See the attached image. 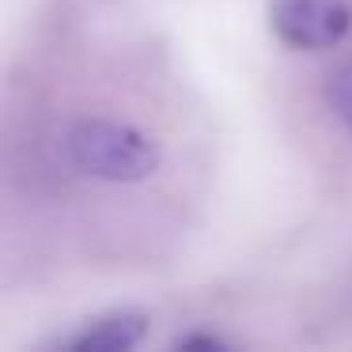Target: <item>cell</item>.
Instances as JSON below:
<instances>
[{
    "label": "cell",
    "mask_w": 352,
    "mask_h": 352,
    "mask_svg": "<svg viewBox=\"0 0 352 352\" xmlns=\"http://www.w3.org/2000/svg\"><path fill=\"white\" fill-rule=\"evenodd\" d=\"M175 349H228V341H220L212 333H182L175 341Z\"/></svg>",
    "instance_id": "cell-5"
},
{
    "label": "cell",
    "mask_w": 352,
    "mask_h": 352,
    "mask_svg": "<svg viewBox=\"0 0 352 352\" xmlns=\"http://www.w3.org/2000/svg\"><path fill=\"white\" fill-rule=\"evenodd\" d=\"M326 102H329V110L337 114V122H341L344 129L352 133V61L341 65V69L329 76V84H326Z\"/></svg>",
    "instance_id": "cell-4"
},
{
    "label": "cell",
    "mask_w": 352,
    "mask_h": 352,
    "mask_svg": "<svg viewBox=\"0 0 352 352\" xmlns=\"http://www.w3.org/2000/svg\"><path fill=\"white\" fill-rule=\"evenodd\" d=\"M273 31L292 50H329L352 31V0H273Z\"/></svg>",
    "instance_id": "cell-2"
},
{
    "label": "cell",
    "mask_w": 352,
    "mask_h": 352,
    "mask_svg": "<svg viewBox=\"0 0 352 352\" xmlns=\"http://www.w3.org/2000/svg\"><path fill=\"white\" fill-rule=\"evenodd\" d=\"M65 155L87 178L102 182H144L160 170V144L148 133L110 118H80L65 133Z\"/></svg>",
    "instance_id": "cell-1"
},
{
    "label": "cell",
    "mask_w": 352,
    "mask_h": 352,
    "mask_svg": "<svg viewBox=\"0 0 352 352\" xmlns=\"http://www.w3.org/2000/svg\"><path fill=\"white\" fill-rule=\"evenodd\" d=\"M148 318L137 311H118L107 318H95L91 326H84L76 337L65 341V349L72 352H129L144 341Z\"/></svg>",
    "instance_id": "cell-3"
}]
</instances>
